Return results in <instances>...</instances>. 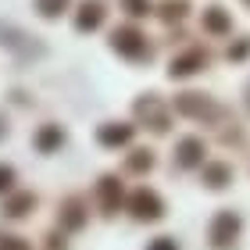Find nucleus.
Returning <instances> with one entry per match:
<instances>
[{
    "mask_svg": "<svg viewBox=\"0 0 250 250\" xmlns=\"http://www.w3.org/2000/svg\"><path fill=\"white\" fill-rule=\"evenodd\" d=\"M208 25L211 29H225V18L222 15H208Z\"/></svg>",
    "mask_w": 250,
    "mask_h": 250,
    "instance_id": "6e6552de",
    "label": "nucleus"
},
{
    "mask_svg": "<svg viewBox=\"0 0 250 250\" xmlns=\"http://www.w3.org/2000/svg\"><path fill=\"white\" fill-rule=\"evenodd\" d=\"M83 11H86V15L79 18V29H93L97 21H100V7H97V4H86Z\"/></svg>",
    "mask_w": 250,
    "mask_h": 250,
    "instance_id": "7ed1b4c3",
    "label": "nucleus"
},
{
    "mask_svg": "<svg viewBox=\"0 0 250 250\" xmlns=\"http://www.w3.org/2000/svg\"><path fill=\"white\" fill-rule=\"evenodd\" d=\"M136 214H140V218H157V214H161V211H157V200L150 197V193H136Z\"/></svg>",
    "mask_w": 250,
    "mask_h": 250,
    "instance_id": "f257e3e1",
    "label": "nucleus"
},
{
    "mask_svg": "<svg viewBox=\"0 0 250 250\" xmlns=\"http://www.w3.org/2000/svg\"><path fill=\"white\" fill-rule=\"evenodd\" d=\"M197 150H200V143H197V140H189V143H183V165H189V161H197Z\"/></svg>",
    "mask_w": 250,
    "mask_h": 250,
    "instance_id": "20e7f679",
    "label": "nucleus"
},
{
    "mask_svg": "<svg viewBox=\"0 0 250 250\" xmlns=\"http://www.w3.org/2000/svg\"><path fill=\"white\" fill-rule=\"evenodd\" d=\"M64 4H68V0H40V11H43V15H58Z\"/></svg>",
    "mask_w": 250,
    "mask_h": 250,
    "instance_id": "39448f33",
    "label": "nucleus"
},
{
    "mask_svg": "<svg viewBox=\"0 0 250 250\" xmlns=\"http://www.w3.org/2000/svg\"><path fill=\"white\" fill-rule=\"evenodd\" d=\"M150 250H175V247H172V243H154Z\"/></svg>",
    "mask_w": 250,
    "mask_h": 250,
    "instance_id": "9d476101",
    "label": "nucleus"
},
{
    "mask_svg": "<svg viewBox=\"0 0 250 250\" xmlns=\"http://www.w3.org/2000/svg\"><path fill=\"white\" fill-rule=\"evenodd\" d=\"M0 250H25V247H18V243H7V247H0Z\"/></svg>",
    "mask_w": 250,
    "mask_h": 250,
    "instance_id": "9b49d317",
    "label": "nucleus"
},
{
    "mask_svg": "<svg viewBox=\"0 0 250 250\" xmlns=\"http://www.w3.org/2000/svg\"><path fill=\"white\" fill-rule=\"evenodd\" d=\"M125 140H129V129H118V132L107 129V132H104V143H125Z\"/></svg>",
    "mask_w": 250,
    "mask_h": 250,
    "instance_id": "423d86ee",
    "label": "nucleus"
},
{
    "mask_svg": "<svg viewBox=\"0 0 250 250\" xmlns=\"http://www.w3.org/2000/svg\"><path fill=\"white\" fill-rule=\"evenodd\" d=\"M11 186V172H7V168H0V189H7Z\"/></svg>",
    "mask_w": 250,
    "mask_h": 250,
    "instance_id": "1a4fd4ad",
    "label": "nucleus"
},
{
    "mask_svg": "<svg viewBox=\"0 0 250 250\" xmlns=\"http://www.w3.org/2000/svg\"><path fill=\"white\" fill-rule=\"evenodd\" d=\"M125 7H132V15H146V0H125Z\"/></svg>",
    "mask_w": 250,
    "mask_h": 250,
    "instance_id": "0eeeda50",
    "label": "nucleus"
},
{
    "mask_svg": "<svg viewBox=\"0 0 250 250\" xmlns=\"http://www.w3.org/2000/svg\"><path fill=\"white\" fill-rule=\"evenodd\" d=\"M115 47L125 54H140V36L136 32H115Z\"/></svg>",
    "mask_w": 250,
    "mask_h": 250,
    "instance_id": "f03ea898",
    "label": "nucleus"
}]
</instances>
